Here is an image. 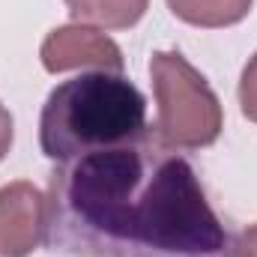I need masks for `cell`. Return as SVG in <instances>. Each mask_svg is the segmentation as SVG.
Instances as JSON below:
<instances>
[{
  "instance_id": "1",
  "label": "cell",
  "mask_w": 257,
  "mask_h": 257,
  "mask_svg": "<svg viewBox=\"0 0 257 257\" xmlns=\"http://www.w3.org/2000/svg\"><path fill=\"white\" fill-rule=\"evenodd\" d=\"M45 245L66 257H227V233L194 168L144 135L57 165Z\"/></svg>"
},
{
  "instance_id": "2",
  "label": "cell",
  "mask_w": 257,
  "mask_h": 257,
  "mask_svg": "<svg viewBox=\"0 0 257 257\" xmlns=\"http://www.w3.org/2000/svg\"><path fill=\"white\" fill-rule=\"evenodd\" d=\"M144 135L147 102L123 72H81L57 84L39 117V147L57 165Z\"/></svg>"
},
{
  "instance_id": "3",
  "label": "cell",
  "mask_w": 257,
  "mask_h": 257,
  "mask_svg": "<svg viewBox=\"0 0 257 257\" xmlns=\"http://www.w3.org/2000/svg\"><path fill=\"white\" fill-rule=\"evenodd\" d=\"M156 93V141L168 150H203L218 141L224 111L209 81L180 51H156L150 60Z\"/></svg>"
},
{
  "instance_id": "4",
  "label": "cell",
  "mask_w": 257,
  "mask_h": 257,
  "mask_svg": "<svg viewBox=\"0 0 257 257\" xmlns=\"http://www.w3.org/2000/svg\"><path fill=\"white\" fill-rule=\"evenodd\" d=\"M39 57L45 72H72V69H93V72H123L120 45L96 27L69 24L57 27L45 36Z\"/></svg>"
},
{
  "instance_id": "5",
  "label": "cell",
  "mask_w": 257,
  "mask_h": 257,
  "mask_svg": "<svg viewBox=\"0 0 257 257\" xmlns=\"http://www.w3.org/2000/svg\"><path fill=\"white\" fill-rule=\"evenodd\" d=\"M45 242V192L27 180L0 189V257H27Z\"/></svg>"
},
{
  "instance_id": "6",
  "label": "cell",
  "mask_w": 257,
  "mask_h": 257,
  "mask_svg": "<svg viewBox=\"0 0 257 257\" xmlns=\"http://www.w3.org/2000/svg\"><path fill=\"white\" fill-rule=\"evenodd\" d=\"M147 6L150 0H66L69 15L96 30H128L144 18Z\"/></svg>"
},
{
  "instance_id": "7",
  "label": "cell",
  "mask_w": 257,
  "mask_h": 257,
  "mask_svg": "<svg viewBox=\"0 0 257 257\" xmlns=\"http://www.w3.org/2000/svg\"><path fill=\"white\" fill-rule=\"evenodd\" d=\"M251 3L254 0H168V9L192 27L221 30L239 24L251 12Z\"/></svg>"
},
{
  "instance_id": "8",
  "label": "cell",
  "mask_w": 257,
  "mask_h": 257,
  "mask_svg": "<svg viewBox=\"0 0 257 257\" xmlns=\"http://www.w3.org/2000/svg\"><path fill=\"white\" fill-rule=\"evenodd\" d=\"M239 108L251 123H257V51L245 63L242 78H239Z\"/></svg>"
},
{
  "instance_id": "9",
  "label": "cell",
  "mask_w": 257,
  "mask_h": 257,
  "mask_svg": "<svg viewBox=\"0 0 257 257\" xmlns=\"http://www.w3.org/2000/svg\"><path fill=\"white\" fill-rule=\"evenodd\" d=\"M227 257H257V221L248 224L245 230H239V233L230 239Z\"/></svg>"
},
{
  "instance_id": "10",
  "label": "cell",
  "mask_w": 257,
  "mask_h": 257,
  "mask_svg": "<svg viewBox=\"0 0 257 257\" xmlns=\"http://www.w3.org/2000/svg\"><path fill=\"white\" fill-rule=\"evenodd\" d=\"M12 138H15V126H12V114L6 111V105L0 102V162L6 159L9 147H12Z\"/></svg>"
}]
</instances>
